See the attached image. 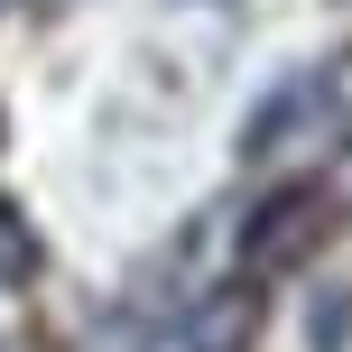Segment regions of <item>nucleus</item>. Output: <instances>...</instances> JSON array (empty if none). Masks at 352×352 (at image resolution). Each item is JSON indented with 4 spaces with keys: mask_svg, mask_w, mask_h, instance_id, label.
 Returning <instances> with one entry per match:
<instances>
[{
    "mask_svg": "<svg viewBox=\"0 0 352 352\" xmlns=\"http://www.w3.org/2000/svg\"><path fill=\"white\" fill-rule=\"evenodd\" d=\"M343 130H352V56H343V65H324V74H287V84L250 111L241 158L269 167V158H287L297 140L316 148V140H343Z\"/></svg>",
    "mask_w": 352,
    "mask_h": 352,
    "instance_id": "obj_1",
    "label": "nucleus"
}]
</instances>
